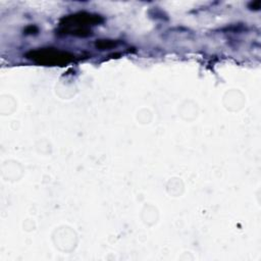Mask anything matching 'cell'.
<instances>
[{
    "instance_id": "6da1fadb",
    "label": "cell",
    "mask_w": 261,
    "mask_h": 261,
    "mask_svg": "<svg viewBox=\"0 0 261 261\" xmlns=\"http://www.w3.org/2000/svg\"><path fill=\"white\" fill-rule=\"evenodd\" d=\"M102 20L103 19L100 15L87 12H79L64 17L60 24L63 28V32H66V34L75 36H88L91 34V31L88 29V27L100 23Z\"/></svg>"
},
{
    "instance_id": "7a4b0ae2",
    "label": "cell",
    "mask_w": 261,
    "mask_h": 261,
    "mask_svg": "<svg viewBox=\"0 0 261 261\" xmlns=\"http://www.w3.org/2000/svg\"><path fill=\"white\" fill-rule=\"evenodd\" d=\"M27 57L33 61L44 65H64L73 59V55L68 52L54 48H42L32 50L27 54Z\"/></svg>"
}]
</instances>
